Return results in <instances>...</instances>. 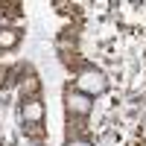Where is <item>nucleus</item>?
<instances>
[{"label": "nucleus", "instance_id": "f257e3e1", "mask_svg": "<svg viewBox=\"0 0 146 146\" xmlns=\"http://www.w3.org/2000/svg\"><path fill=\"white\" fill-rule=\"evenodd\" d=\"M73 88H76L79 94H85V96H91V100H94V96H100V94L108 91V79H105V73L96 70V67H82V70L76 73Z\"/></svg>", "mask_w": 146, "mask_h": 146}, {"label": "nucleus", "instance_id": "f03ea898", "mask_svg": "<svg viewBox=\"0 0 146 146\" xmlns=\"http://www.w3.org/2000/svg\"><path fill=\"white\" fill-rule=\"evenodd\" d=\"M91 111H94V100H91V96L79 94L76 88H70L64 94V114H67V120H73V117H88Z\"/></svg>", "mask_w": 146, "mask_h": 146}, {"label": "nucleus", "instance_id": "7ed1b4c3", "mask_svg": "<svg viewBox=\"0 0 146 146\" xmlns=\"http://www.w3.org/2000/svg\"><path fill=\"white\" fill-rule=\"evenodd\" d=\"M44 114H47V111H44L41 96L21 102V117H23V123H27V126H41V123H44Z\"/></svg>", "mask_w": 146, "mask_h": 146}, {"label": "nucleus", "instance_id": "20e7f679", "mask_svg": "<svg viewBox=\"0 0 146 146\" xmlns=\"http://www.w3.org/2000/svg\"><path fill=\"white\" fill-rule=\"evenodd\" d=\"M18 44H21L18 27H0V50H15Z\"/></svg>", "mask_w": 146, "mask_h": 146}, {"label": "nucleus", "instance_id": "39448f33", "mask_svg": "<svg viewBox=\"0 0 146 146\" xmlns=\"http://www.w3.org/2000/svg\"><path fill=\"white\" fill-rule=\"evenodd\" d=\"M64 146H94L91 140H85V137H73V140H67Z\"/></svg>", "mask_w": 146, "mask_h": 146}]
</instances>
